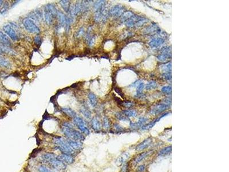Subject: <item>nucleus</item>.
I'll use <instances>...</instances> for the list:
<instances>
[{"label": "nucleus", "instance_id": "obj_1", "mask_svg": "<svg viewBox=\"0 0 229 172\" xmlns=\"http://www.w3.org/2000/svg\"><path fill=\"white\" fill-rule=\"evenodd\" d=\"M40 160L44 165H46L56 172H63L66 171L67 165L59 158L57 155L53 153H45L41 156Z\"/></svg>", "mask_w": 229, "mask_h": 172}, {"label": "nucleus", "instance_id": "obj_2", "mask_svg": "<svg viewBox=\"0 0 229 172\" xmlns=\"http://www.w3.org/2000/svg\"><path fill=\"white\" fill-rule=\"evenodd\" d=\"M60 130L67 139L83 142L85 137L79 130L75 129L74 125L69 122H64L62 123Z\"/></svg>", "mask_w": 229, "mask_h": 172}, {"label": "nucleus", "instance_id": "obj_3", "mask_svg": "<svg viewBox=\"0 0 229 172\" xmlns=\"http://www.w3.org/2000/svg\"><path fill=\"white\" fill-rule=\"evenodd\" d=\"M52 143L55 150L59 151L61 154H66L75 156L77 154L70 146L67 139L61 136H54Z\"/></svg>", "mask_w": 229, "mask_h": 172}, {"label": "nucleus", "instance_id": "obj_4", "mask_svg": "<svg viewBox=\"0 0 229 172\" xmlns=\"http://www.w3.org/2000/svg\"><path fill=\"white\" fill-rule=\"evenodd\" d=\"M58 10L54 3H49L45 5L44 8L43 16L45 23L50 26L54 23L55 20L57 18Z\"/></svg>", "mask_w": 229, "mask_h": 172}, {"label": "nucleus", "instance_id": "obj_5", "mask_svg": "<svg viewBox=\"0 0 229 172\" xmlns=\"http://www.w3.org/2000/svg\"><path fill=\"white\" fill-rule=\"evenodd\" d=\"M148 22V19L140 16L133 15L130 19L125 22L129 28H139Z\"/></svg>", "mask_w": 229, "mask_h": 172}, {"label": "nucleus", "instance_id": "obj_6", "mask_svg": "<svg viewBox=\"0 0 229 172\" xmlns=\"http://www.w3.org/2000/svg\"><path fill=\"white\" fill-rule=\"evenodd\" d=\"M73 125L79 130L84 136H89L90 134V130L89 129L86 121L81 116H77L73 119Z\"/></svg>", "mask_w": 229, "mask_h": 172}, {"label": "nucleus", "instance_id": "obj_7", "mask_svg": "<svg viewBox=\"0 0 229 172\" xmlns=\"http://www.w3.org/2000/svg\"><path fill=\"white\" fill-rule=\"evenodd\" d=\"M22 24L25 29L31 34H38L41 31L34 21L28 17L24 18L22 20Z\"/></svg>", "mask_w": 229, "mask_h": 172}, {"label": "nucleus", "instance_id": "obj_8", "mask_svg": "<svg viewBox=\"0 0 229 172\" xmlns=\"http://www.w3.org/2000/svg\"><path fill=\"white\" fill-rule=\"evenodd\" d=\"M3 31L6 34L9 38H10L13 41H17L18 40L19 37L17 33L16 32L14 28L10 24H7L3 26L2 27Z\"/></svg>", "mask_w": 229, "mask_h": 172}, {"label": "nucleus", "instance_id": "obj_9", "mask_svg": "<svg viewBox=\"0 0 229 172\" xmlns=\"http://www.w3.org/2000/svg\"><path fill=\"white\" fill-rule=\"evenodd\" d=\"M125 12L124 6L121 5H116L109 10V16L113 18H118Z\"/></svg>", "mask_w": 229, "mask_h": 172}, {"label": "nucleus", "instance_id": "obj_10", "mask_svg": "<svg viewBox=\"0 0 229 172\" xmlns=\"http://www.w3.org/2000/svg\"><path fill=\"white\" fill-rule=\"evenodd\" d=\"M171 57V48L170 47H164L161 49V53L157 56V58L161 62H165Z\"/></svg>", "mask_w": 229, "mask_h": 172}, {"label": "nucleus", "instance_id": "obj_11", "mask_svg": "<svg viewBox=\"0 0 229 172\" xmlns=\"http://www.w3.org/2000/svg\"><path fill=\"white\" fill-rule=\"evenodd\" d=\"M28 17L31 19V20H32L34 21H35L36 22H40L44 18L43 13L40 9H37L34 11L31 12L29 13Z\"/></svg>", "mask_w": 229, "mask_h": 172}, {"label": "nucleus", "instance_id": "obj_12", "mask_svg": "<svg viewBox=\"0 0 229 172\" xmlns=\"http://www.w3.org/2000/svg\"><path fill=\"white\" fill-rule=\"evenodd\" d=\"M169 106L165 103H159L154 106L150 111V114L152 115H157L168 109Z\"/></svg>", "mask_w": 229, "mask_h": 172}, {"label": "nucleus", "instance_id": "obj_13", "mask_svg": "<svg viewBox=\"0 0 229 172\" xmlns=\"http://www.w3.org/2000/svg\"><path fill=\"white\" fill-rule=\"evenodd\" d=\"M69 145L72 148V149L76 153L80 152L83 149V142L77 141L73 140L67 139Z\"/></svg>", "mask_w": 229, "mask_h": 172}, {"label": "nucleus", "instance_id": "obj_14", "mask_svg": "<svg viewBox=\"0 0 229 172\" xmlns=\"http://www.w3.org/2000/svg\"><path fill=\"white\" fill-rule=\"evenodd\" d=\"M57 156H58V158L62 161H63L66 165H72L75 161V156H72V155L66 154H60L59 155H57Z\"/></svg>", "mask_w": 229, "mask_h": 172}, {"label": "nucleus", "instance_id": "obj_15", "mask_svg": "<svg viewBox=\"0 0 229 172\" xmlns=\"http://www.w3.org/2000/svg\"><path fill=\"white\" fill-rule=\"evenodd\" d=\"M161 31V29L159 28V27L155 23L152 24L150 26L148 27L145 30H144V34H148V35H151V34H159Z\"/></svg>", "mask_w": 229, "mask_h": 172}, {"label": "nucleus", "instance_id": "obj_16", "mask_svg": "<svg viewBox=\"0 0 229 172\" xmlns=\"http://www.w3.org/2000/svg\"><path fill=\"white\" fill-rule=\"evenodd\" d=\"M0 44L2 45L11 47L12 42L9 37L2 31H0Z\"/></svg>", "mask_w": 229, "mask_h": 172}, {"label": "nucleus", "instance_id": "obj_17", "mask_svg": "<svg viewBox=\"0 0 229 172\" xmlns=\"http://www.w3.org/2000/svg\"><path fill=\"white\" fill-rule=\"evenodd\" d=\"M80 112L86 119H90L91 117V111L87 104L83 103L80 108Z\"/></svg>", "mask_w": 229, "mask_h": 172}, {"label": "nucleus", "instance_id": "obj_18", "mask_svg": "<svg viewBox=\"0 0 229 172\" xmlns=\"http://www.w3.org/2000/svg\"><path fill=\"white\" fill-rule=\"evenodd\" d=\"M165 42L164 39L161 37H157L155 38H152L149 42V45L152 48H158L162 45H163Z\"/></svg>", "mask_w": 229, "mask_h": 172}, {"label": "nucleus", "instance_id": "obj_19", "mask_svg": "<svg viewBox=\"0 0 229 172\" xmlns=\"http://www.w3.org/2000/svg\"><path fill=\"white\" fill-rule=\"evenodd\" d=\"M59 3L64 11L68 14L72 9V3L70 1L68 0H62L59 1Z\"/></svg>", "mask_w": 229, "mask_h": 172}, {"label": "nucleus", "instance_id": "obj_20", "mask_svg": "<svg viewBox=\"0 0 229 172\" xmlns=\"http://www.w3.org/2000/svg\"><path fill=\"white\" fill-rule=\"evenodd\" d=\"M57 19L59 21V25L62 27L64 28L66 26V16L62 11L58 10L57 14Z\"/></svg>", "mask_w": 229, "mask_h": 172}, {"label": "nucleus", "instance_id": "obj_21", "mask_svg": "<svg viewBox=\"0 0 229 172\" xmlns=\"http://www.w3.org/2000/svg\"><path fill=\"white\" fill-rule=\"evenodd\" d=\"M152 143V138H148L146 139H145L143 142L139 144V145L136 147V149L137 151H141L143 150L146 148H147Z\"/></svg>", "mask_w": 229, "mask_h": 172}, {"label": "nucleus", "instance_id": "obj_22", "mask_svg": "<svg viewBox=\"0 0 229 172\" xmlns=\"http://www.w3.org/2000/svg\"><path fill=\"white\" fill-rule=\"evenodd\" d=\"M62 111L63 112L64 114H66V115H67L68 116H69V118H70L73 119L76 116H77V114H76V111L69 107L62 108Z\"/></svg>", "mask_w": 229, "mask_h": 172}, {"label": "nucleus", "instance_id": "obj_23", "mask_svg": "<svg viewBox=\"0 0 229 172\" xmlns=\"http://www.w3.org/2000/svg\"><path fill=\"white\" fill-rule=\"evenodd\" d=\"M91 126L95 132H99L101 129V124L97 117H94L91 120Z\"/></svg>", "mask_w": 229, "mask_h": 172}, {"label": "nucleus", "instance_id": "obj_24", "mask_svg": "<svg viewBox=\"0 0 229 172\" xmlns=\"http://www.w3.org/2000/svg\"><path fill=\"white\" fill-rule=\"evenodd\" d=\"M88 98L91 106L93 107H96L98 104V98L96 95L93 93H89L88 94Z\"/></svg>", "mask_w": 229, "mask_h": 172}, {"label": "nucleus", "instance_id": "obj_25", "mask_svg": "<svg viewBox=\"0 0 229 172\" xmlns=\"http://www.w3.org/2000/svg\"><path fill=\"white\" fill-rule=\"evenodd\" d=\"M168 113H165V114H164L163 115H162L161 116L158 118L157 119H155L154 121H153L151 122V123L147 124V125L143 126L142 127V130H148V129H151V127H152L155 125V124L158 121H159L161 119H162L164 116H166L167 115H168Z\"/></svg>", "mask_w": 229, "mask_h": 172}, {"label": "nucleus", "instance_id": "obj_26", "mask_svg": "<svg viewBox=\"0 0 229 172\" xmlns=\"http://www.w3.org/2000/svg\"><path fill=\"white\" fill-rule=\"evenodd\" d=\"M161 70L163 73H171V63L168 62L165 64H163L160 66Z\"/></svg>", "mask_w": 229, "mask_h": 172}, {"label": "nucleus", "instance_id": "obj_27", "mask_svg": "<svg viewBox=\"0 0 229 172\" xmlns=\"http://www.w3.org/2000/svg\"><path fill=\"white\" fill-rule=\"evenodd\" d=\"M0 66L8 69L12 68V64L10 62L8 59L3 58H0Z\"/></svg>", "mask_w": 229, "mask_h": 172}, {"label": "nucleus", "instance_id": "obj_28", "mask_svg": "<svg viewBox=\"0 0 229 172\" xmlns=\"http://www.w3.org/2000/svg\"><path fill=\"white\" fill-rule=\"evenodd\" d=\"M134 15V14L131 12V11H128V12H125L120 17V21L122 23H125L126 21H127L129 19H130L131 17Z\"/></svg>", "mask_w": 229, "mask_h": 172}, {"label": "nucleus", "instance_id": "obj_29", "mask_svg": "<svg viewBox=\"0 0 229 172\" xmlns=\"http://www.w3.org/2000/svg\"><path fill=\"white\" fill-rule=\"evenodd\" d=\"M37 171L38 172H56L55 171L51 169L50 168L44 164L40 165L37 168Z\"/></svg>", "mask_w": 229, "mask_h": 172}, {"label": "nucleus", "instance_id": "obj_30", "mask_svg": "<svg viewBox=\"0 0 229 172\" xmlns=\"http://www.w3.org/2000/svg\"><path fill=\"white\" fill-rule=\"evenodd\" d=\"M9 7H10V5H9V3L8 2H3V3L0 9V14L2 15H5L9 10Z\"/></svg>", "mask_w": 229, "mask_h": 172}, {"label": "nucleus", "instance_id": "obj_31", "mask_svg": "<svg viewBox=\"0 0 229 172\" xmlns=\"http://www.w3.org/2000/svg\"><path fill=\"white\" fill-rule=\"evenodd\" d=\"M123 114L127 117H135L136 116L137 112L133 110H126L123 111Z\"/></svg>", "mask_w": 229, "mask_h": 172}, {"label": "nucleus", "instance_id": "obj_32", "mask_svg": "<svg viewBox=\"0 0 229 172\" xmlns=\"http://www.w3.org/2000/svg\"><path fill=\"white\" fill-rule=\"evenodd\" d=\"M171 150H172L171 146L166 147H165V148L163 149L162 150H161V151H160L159 153V156H167V155L169 154L170 153H171Z\"/></svg>", "mask_w": 229, "mask_h": 172}, {"label": "nucleus", "instance_id": "obj_33", "mask_svg": "<svg viewBox=\"0 0 229 172\" xmlns=\"http://www.w3.org/2000/svg\"><path fill=\"white\" fill-rule=\"evenodd\" d=\"M158 86V84L156 82L154 81H151L150 82L148 83H147L146 86V89L147 90H150L152 89H154L157 88Z\"/></svg>", "mask_w": 229, "mask_h": 172}, {"label": "nucleus", "instance_id": "obj_34", "mask_svg": "<svg viewBox=\"0 0 229 172\" xmlns=\"http://www.w3.org/2000/svg\"><path fill=\"white\" fill-rule=\"evenodd\" d=\"M85 34V28L83 27H82L78 29V31L76 32V34H75V36L76 38H80L81 37L84 36Z\"/></svg>", "mask_w": 229, "mask_h": 172}, {"label": "nucleus", "instance_id": "obj_35", "mask_svg": "<svg viewBox=\"0 0 229 172\" xmlns=\"http://www.w3.org/2000/svg\"><path fill=\"white\" fill-rule=\"evenodd\" d=\"M150 153V152H144L142 153L140 156H139L135 160V163H139V162H140L141 161H142L143 160H144L148 155H149V154Z\"/></svg>", "mask_w": 229, "mask_h": 172}, {"label": "nucleus", "instance_id": "obj_36", "mask_svg": "<svg viewBox=\"0 0 229 172\" xmlns=\"http://www.w3.org/2000/svg\"><path fill=\"white\" fill-rule=\"evenodd\" d=\"M103 128L105 130H108L110 127V123L108 118L106 116H104L103 118Z\"/></svg>", "mask_w": 229, "mask_h": 172}, {"label": "nucleus", "instance_id": "obj_37", "mask_svg": "<svg viewBox=\"0 0 229 172\" xmlns=\"http://www.w3.org/2000/svg\"><path fill=\"white\" fill-rule=\"evenodd\" d=\"M34 41L35 44L38 47H40V45H41V44L42 42V39L39 34H37L34 37Z\"/></svg>", "mask_w": 229, "mask_h": 172}, {"label": "nucleus", "instance_id": "obj_38", "mask_svg": "<svg viewBox=\"0 0 229 172\" xmlns=\"http://www.w3.org/2000/svg\"><path fill=\"white\" fill-rule=\"evenodd\" d=\"M95 40H96V35L95 34L92 35L90 38V39L88 40V41H87V44L90 47H92L95 44Z\"/></svg>", "mask_w": 229, "mask_h": 172}, {"label": "nucleus", "instance_id": "obj_39", "mask_svg": "<svg viewBox=\"0 0 229 172\" xmlns=\"http://www.w3.org/2000/svg\"><path fill=\"white\" fill-rule=\"evenodd\" d=\"M144 84L143 83H141L137 87V91H136V95H140L142 94V92L144 88Z\"/></svg>", "mask_w": 229, "mask_h": 172}, {"label": "nucleus", "instance_id": "obj_40", "mask_svg": "<svg viewBox=\"0 0 229 172\" xmlns=\"http://www.w3.org/2000/svg\"><path fill=\"white\" fill-rule=\"evenodd\" d=\"M162 91L165 94L171 95V86H164L162 88Z\"/></svg>", "mask_w": 229, "mask_h": 172}, {"label": "nucleus", "instance_id": "obj_41", "mask_svg": "<svg viewBox=\"0 0 229 172\" xmlns=\"http://www.w3.org/2000/svg\"><path fill=\"white\" fill-rule=\"evenodd\" d=\"M147 119L146 118H140L138 121L137 123V125L138 126V127H142L143 126H144V125L145 124V123L147 122Z\"/></svg>", "mask_w": 229, "mask_h": 172}, {"label": "nucleus", "instance_id": "obj_42", "mask_svg": "<svg viewBox=\"0 0 229 172\" xmlns=\"http://www.w3.org/2000/svg\"><path fill=\"white\" fill-rule=\"evenodd\" d=\"M116 118H117L118 119H119V120H120V121H125L127 120V117H126V116L123 115V114H122V113H120V112H118V113L116 114Z\"/></svg>", "mask_w": 229, "mask_h": 172}, {"label": "nucleus", "instance_id": "obj_43", "mask_svg": "<svg viewBox=\"0 0 229 172\" xmlns=\"http://www.w3.org/2000/svg\"><path fill=\"white\" fill-rule=\"evenodd\" d=\"M162 76H163L164 79L165 80H171V72L163 73Z\"/></svg>", "mask_w": 229, "mask_h": 172}, {"label": "nucleus", "instance_id": "obj_44", "mask_svg": "<svg viewBox=\"0 0 229 172\" xmlns=\"http://www.w3.org/2000/svg\"><path fill=\"white\" fill-rule=\"evenodd\" d=\"M122 104L127 108H130L133 106V103L130 101H124L122 102Z\"/></svg>", "mask_w": 229, "mask_h": 172}, {"label": "nucleus", "instance_id": "obj_45", "mask_svg": "<svg viewBox=\"0 0 229 172\" xmlns=\"http://www.w3.org/2000/svg\"><path fill=\"white\" fill-rule=\"evenodd\" d=\"M141 83H142V80H136L133 83H132L131 85L130 86V87H137Z\"/></svg>", "mask_w": 229, "mask_h": 172}, {"label": "nucleus", "instance_id": "obj_46", "mask_svg": "<svg viewBox=\"0 0 229 172\" xmlns=\"http://www.w3.org/2000/svg\"><path fill=\"white\" fill-rule=\"evenodd\" d=\"M127 157H128V156H126V154L123 155L121 158H120L119 159V163H120V164H123V162H124L125 161H126V160L127 159Z\"/></svg>", "mask_w": 229, "mask_h": 172}, {"label": "nucleus", "instance_id": "obj_47", "mask_svg": "<svg viewBox=\"0 0 229 172\" xmlns=\"http://www.w3.org/2000/svg\"><path fill=\"white\" fill-rule=\"evenodd\" d=\"M145 169V167L144 165H140L137 168V172H143Z\"/></svg>", "mask_w": 229, "mask_h": 172}, {"label": "nucleus", "instance_id": "obj_48", "mask_svg": "<svg viewBox=\"0 0 229 172\" xmlns=\"http://www.w3.org/2000/svg\"><path fill=\"white\" fill-rule=\"evenodd\" d=\"M114 127L115 128V129H116V131H118V132H120V131H122V130H123V128L122 127H121L119 125H118V124H116V125H114Z\"/></svg>", "mask_w": 229, "mask_h": 172}, {"label": "nucleus", "instance_id": "obj_49", "mask_svg": "<svg viewBox=\"0 0 229 172\" xmlns=\"http://www.w3.org/2000/svg\"><path fill=\"white\" fill-rule=\"evenodd\" d=\"M115 91H116V92H117L118 94H120V95L122 97H123V93H122L120 91V89H119L118 88H115Z\"/></svg>", "mask_w": 229, "mask_h": 172}, {"label": "nucleus", "instance_id": "obj_50", "mask_svg": "<svg viewBox=\"0 0 229 172\" xmlns=\"http://www.w3.org/2000/svg\"><path fill=\"white\" fill-rule=\"evenodd\" d=\"M3 1H0V8L2 6V5H3Z\"/></svg>", "mask_w": 229, "mask_h": 172}, {"label": "nucleus", "instance_id": "obj_51", "mask_svg": "<svg viewBox=\"0 0 229 172\" xmlns=\"http://www.w3.org/2000/svg\"><path fill=\"white\" fill-rule=\"evenodd\" d=\"M2 51H1V50L0 49V56L2 55Z\"/></svg>", "mask_w": 229, "mask_h": 172}, {"label": "nucleus", "instance_id": "obj_52", "mask_svg": "<svg viewBox=\"0 0 229 172\" xmlns=\"http://www.w3.org/2000/svg\"><path fill=\"white\" fill-rule=\"evenodd\" d=\"M1 44H0V47H1Z\"/></svg>", "mask_w": 229, "mask_h": 172}]
</instances>
